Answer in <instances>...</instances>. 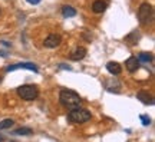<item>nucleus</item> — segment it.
Instances as JSON below:
<instances>
[{
    "label": "nucleus",
    "mask_w": 155,
    "mask_h": 142,
    "mask_svg": "<svg viewBox=\"0 0 155 142\" xmlns=\"http://www.w3.org/2000/svg\"><path fill=\"white\" fill-rule=\"evenodd\" d=\"M89 119H91V112L81 106L71 109V112L68 114V121L72 124H83V122H88Z\"/></svg>",
    "instance_id": "obj_2"
},
{
    "label": "nucleus",
    "mask_w": 155,
    "mask_h": 142,
    "mask_svg": "<svg viewBox=\"0 0 155 142\" xmlns=\"http://www.w3.org/2000/svg\"><path fill=\"white\" fill-rule=\"evenodd\" d=\"M62 43V39L59 35H49L48 38L45 39V48H49V49H55L59 45Z\"/></svg>",
    "instance_id": "obj_5"
},
{
    "label": "nucleus",
    "mask_w": 155,
    "mask_h": 142,
    "mask_svg": "<svg viewBox=\"0 0 155 142\" xmlns=\"http://www.w3.org/2000/svg\"><path fill=\"white\" fill-rule=\"evenodd\" d=\"M106 69H108V72H109L111 75L116 76V75H121L122 66L119 65L118 62H108V63H106Z\"/></svg>",
    "instance_id": "obj_8"
},
{
    "label": "nucleus",
    "mask_w": 155,
    "mask_h": 142,
    "mask_svg": "<svg viewBox=\"0 0 155 142\" xmlns=\"http://www.w3.org/2000/svg\"><path fill=\"white\" fill-rule=\"evenodd\" d=\"M0 142H3V138H2V137H0Z\"/></svg>",
    "instance_id": "obj_18"
},
{
    "label": "nucleus",
    "mask_w": 155,
    "mask_h": 142,
    "mask_svg": "<svg viewBox=\"0 0 155 142\" xmlns=\"http://www.w3.org/2000/svg\"><path fill=\"white\" fill-rule=\"evenodd\" d=\"M139 118H141V121H142V125L148 126V125H150V124H151V119H150V118H148V116H147V115H141Z\"/></svg>",
    "instance_id": "obj_16"
},
{
    "label": "nucleus",
    "mask_w": 155,
    "mask_h": 142,
    "mask_svg": "<svg viewBox=\"0 0 155 142\" xmlns=\"http://www.w3.org/2000/svg\"><path fill=\"white\" fill-rule=\"evenodd\" d=\"M152 55L151 53H147V52H142V53H139L138 56V62H142V63H150L152 62Z\"/></svg>",
    "instance_id": "obj_13"
},
{
    "label": "nucleus",
    "mask_w": 155,
    "mask_h": 142,
    "mask_svg": "<svg viewBox=\"0 0 155 142\" xmlns=\"http://www.w3.org/2000/svg\"><path fill=\"white\" fill-rule=\"evenodd\" d=\"M125 68H127V71L131 72V73L137 72V71H138V68H139L138 59H137L135 56H131V58H128L127 62H125Z\"/></svg>",
    "instance_id": "obj_7"
},
{
    "label": "nucleus",
    "mask_w": 155,
    "mask_h": 142,
    "mask_svg": "<svg viewBox=\"0 0 155 142\" xmlns=\"http://www.w3.org/2000/svg\"><path fill=\"white\" fill-rule=\"evenodd\" d=\"M33 131L30 128H19L16 131L13 132V135H22V137H28V135H32Z\"/></svg>",
    "instance_id": "obj_14"
},
{
    "label": "nucleus",
    "mask_w": 155,
    "mask_h": 142,
    "mask_svg": "<svg viewBox=\"0 0 155 142\" xmlns=\"http://www.w3.org/2000/svg\"><path fill=\"white\" fill-rule=\"evenodd\" d=\"M17 95L23 101H35V99L38 98L39 91L35 85H23V86L17 88Z\"/></svg>",
    "instance_id": "obj_3"
},
{
    "label": "nucleus",
    "mask_w": 155,
    "mask_h": 142,
    "mask_svg": "<svg viewBox=\"0 0 155 142\" xmlns=\"http://www.w3.org/2000/svg\"><path fill=\"white\" fill-rule=\"evenodd\" d=\"M28 3H30V5H38V3H40L42 0H26Z\"/></svg>",
    "instance_id": "obj_17"
},
{
    "label": "nucleus",
    "mask_w": 155,
    "mask_h": 142,
    "mask_svg": "<svg viewBox=\"0 0 155 142\" xmlns=\"http://www.w3.org/2000/svg\"><path fill=\"white\" fill-rule=\"evenodd\" d=\"M16 69H29V71L38 72V66L35 65V63H16V65H12V66H7V68H6L7 72L16 71Z\"/></svg>",
    "instance_id": "obj_6"
},
{
    "label": "nucleus",
    "mask_w": 155,
    "mask_h": 142,
    "mask_svg": "<svg viewBox=\"0 0 155 142\" xmlns=\"http://www.w3.org/2000/svg\"><path fill=\"white\" fill-rule=\"evenodd\" d=\"M85 56H86V49L81 46V48H76V49L73 50L69 58H71V60H75V62H78V60H82Z\"/></svg>",
    "instance_id": "obj_9"
},
{
    "label": "nucleus",
    "mask_w": 155,
    "mask_h": 142,
    "mask_svg": "<svg viewBox=\"0 0 155 142\" xmlns=\"http://www.w3.org/2000/svg\"><path fill=\"white\" fill-rule=\"evenodd\" d=\"M0 13H2V12H0Z\"/></svg>",
    "instance_id": "obj_20"
},
{
    "label": "nucleus",
    "mask_w": 155,
    "mask_h": 142,
    "mask_svg": "<svg viewBox=\"0 0 155 142\" xmlns=\"http://www.w3.org/2000/svg\"><path fill=\"white\" fill-rule=\"evenodd\" d=\"M105 9H106V3L102 2V0H96V2H94V5H92L94 13H104Z\"/></svg>",
    "instance_id": "obj_11"
},
{
    "label": "nucleus",
    "mask_w": 155,
    "mask_h": 142,
    "mask_svg": "<svg viewBox=\"0 0 155 142\" xmlns=\"http://www.w3.org/2000/svg\"><path fill=\"white\" fill-rule=\"evenodd\" d=\"M152 17V6L148 3H142L138 9V19L141 25H147Z\"/></svg>",
    "instance_id": "obj_4"
},
{
    "label": "nucleus",
    "mask_w": 155,
    "mask_h": 142,
    "mask_svg": "<svg viewBox=\"0 0 155 142\" xmlns=\"http://www.w3.org/2000/svg\"><path fill=\"white\" fill-rule=\"evenodd\" d=\"M137 98L145 105H152L154 104V98H152L148 92H145V91H139L138 95H137Z\"/></svg>",
    "instance_id": "obj_10"
},
{
    "label": "nucleus",
    "mask_w": 155,
    "mask_h": 142,
    "mask_svg": "<svg viewBox=\"0 0 155 142\" xmlns=\"http://www.w3.org/2000/svg\"><path fill=\"white\" fill-rule=\"evenodd\" d=\"M0 82H2V75H0Z\"/></svg>",
    "instance_id": "obj_19"
},
{
    "label": "nucleus",
    "mask_w": 155,
    "mask_h": 142,
    "mask_svg": "<svg viewBox=\"0 0 155 142\" xmlns=\"http://www.w3.org/2000/svg\"><path fill=\"white\" fill-rule=\"evenodd\" d=\"M62 15L65 17H73L76 16V10L73 9L72 6H63L62 7Z\"/></svg>",
    "instance_id": "obj_12"
},
{
    "label": "nucleus",
    "mask_w": 155,
    "mask_h": 142,
    "mask_svg": "<svg viewBox=\"0 0 155 142\" xmlns=\"http://www.w3.org/2000/svg\"><path fill=\"white\" fill-rule=\"evenodd\" d=\"M59 101L61 104L68 108V109H75V108H79L81 104H82V99L78 95L76 92H73L71 89H62L61 93H59Z\"/></svg>",
    "instance_id": "obj_1"
},
{
    "label": "nucleus",
    "mask_w": 155,
    "mask_h": 142,
    "mask_svg": "<svg viewBox=\"0 0 155 142\" xmlns=\"http://www.w3.org/2000/svg\"><path fill=\"white\" fill-rule=\"evenodd\" d=\"M13 124H15V121H13V119H5V121H2V122H0V131H2V129H9V128H10Z\"/></svg>",
    "instance_id": "obj_15"
}]
</instances>
